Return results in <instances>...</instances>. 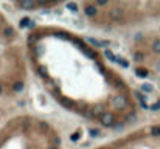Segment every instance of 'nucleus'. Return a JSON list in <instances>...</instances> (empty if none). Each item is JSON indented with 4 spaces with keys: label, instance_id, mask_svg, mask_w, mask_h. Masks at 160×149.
Wrapping results in <instances>:
<instances>
[{
    "label": "nucleus",
    "instance_id": "1",
    "mask_svg": "<svg viewBox=\"0 0 160 149\" xmlns=\"http://www.w3.org/2000/svg\"><path fill=\"white\" fill-rule=\"evenodd\" d=\"M26 42L38 78L62 107L104 128L121 126L135 115L127 84L83 37L42 26Z\"/></svg>",
    "mask_w": 160,
    "mask_h": 149
},
{
    "label": "nucleus",
    "instance_id": "2",
    "mask_svg": "<svg viewBox=\"0 0 160 149\" xmlns=\"http://www.w3.org/2000/svg\"><path fill=\"white\" fill-rule=\"evenodd\" d=\"M0 149H59V137L47 121L17 116L0 129Z\"/></svg>",
    "mask_w": 160,
    "mask_h": 149
},
{
    "label": "nucleus",
    "instance_id": "3",
    "mask_svg": "<svg viewBox=\"0 0 160 149\" xmlns=\"http://www.w3.org/2000/svg\"><path fill=\"white\" fill-rule=\"evenodd\" d=\"M25 79V51L17 31L0 12V95L19 92Z\"/></svg>",
    "mask_w": 160,
    "mask_h": 149
},
{
    "label": "nucleus",
    "instance_id": "4",
    "mask_svg": "<svg viewBox=\"0 0 160 149\" xmlns=\"http://www.w3.org/2000/svg\"><path fill=\"white\" fill-rule=\"evenodd\" d=\"M152 50H154L155 53H160V39H157V40L152 44Z\"/></svg>",
    "mask_w": 160,
    "mask_h": 149
}]
</instances>
